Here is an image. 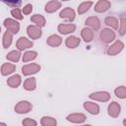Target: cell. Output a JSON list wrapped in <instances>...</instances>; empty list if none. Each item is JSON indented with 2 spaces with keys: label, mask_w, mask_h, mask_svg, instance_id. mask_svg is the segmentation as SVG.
<instances>
[{
  "label": "cell",
  "mask_w": 126,
  "mask_h": 126,
  "mask_svg": "<svg viewBox=\"0 0 126 126\" xmlns=\"http://www.w3.org/2000/svg\"><path fill=\"white\" fill-rule=\"evenodd\" d=\"M3 25L7 29V31H10L13 34L18 33L19 31H20V24L16 20H13V19H10V18L5 19L4 22H3Z\"/></svg>",
  "instance_id": "obj_1"
},
{
  "label": "cell",
  "mask_w": 126,
  "mask_h": 126,
  "mask_svg": "<svg viewBox=\"0 0 126 126\" xmlns=\"http://www.w3.org/2000/svg\"><path fill=\"white\" fill-rule=\"evenodd\" d=\"M65 44H66V46L69 47V48H76V47L80 44V38L77 37V36H74V35L68 36V37L66 38Z\"/></svg>",
  "instance_id": "obj_22"
},
{
  "label": "cell",
  "mask_w": 126,
  "mask_h": 126,
  "mask_svg": "<svg viewBox=\"0 0 126 126\" xmlns=\"http://www.w3.org/2000/svg\"><path fill=\"white\" fill-rule=\"evenodd\" d=\"M31 21L32 23L35 24V26H37L38 28H42L45 26V19L42 15H38V14H34L31 17Z\"/></svg>",
  "instance_id": "obj_21"
},
{
  "label": "cell",
  "mask_w": 126,
  "mask_h": 126,
  "mask_svg": "<svg viewBox=\"0 0 126 126\" xmlns=\"http://www.w3.org/2000/svg\"><path fill=\"white\" fill-rule=\"evenodd\" d=\"M108 114L111 116V117H117L119 114H120V110H121V106L118 102L116 101H112L109 105H108Z\"/></svg>",
  "instance_id": "obj_12"
},
{
  "label": "cell",
  "mask_w": 126,
  "mask_h": 126,
  "mask_svg": "<svg viewBox=\"0 0 126 126\" xmlns=\"http://www.w3.org/2000/svg\"><path fill=\"white\" fill-rule=\"evenodd\" d=\"M36 88V81L35 78H28L24 82V89L26 91H33Z\"/></svg>",
  "instance_id": "obj_24"
},
{
  "label": "cell",
  "mask_w": 126,
  "mask_h": 126,
  "mask_svg": "<svg viewBox=\"0 0 126 126\" xmlns=\"http://www.w3.org/2000/svg\"><path fill=\"white\" fill-rule=\"evenodd\" d=\"M81 35L86 42H91L94 38V31L90 28H84L81 32Z\"/></svg>",
  "instance_id": "obj_17"
},
{
  "label": "cell",
  "mask_w": 126,
  "mask_h": 126,
  "mask_svg": "<svg viewBox=\"0 0 126 126\" xmlns=\"http://www.w3.org/2000/svg\"><path fill=\"white\" fill-rule=\"evenodd\" d=\"M100 39L105 43H110L115 39V32L110 29H102L99 33Z\"/></svg>",
  "instance_id": "obj_4"
},
{
  "label": "cell",
  "mask_w": 126,
  "mask_h": 126,
  "mask_svg": "<svg viewBox=\"0 0 126 126\" xmlns=\"http://www.w3.org/2000/svg\"><path fill=\"white\" fill-rule=\"evenodd\" d=\"M59 17L62 18V19H65V20H67V21L72 22V21H74V19H75V11H74L72 8L67 7V8L63 9V10L60 12Z\"/></svg>",
  "instance_id": "obj_13"
},
{
  "label": "cell",
  "mask_w": 126,
  "mask_h": 126,
  "mask_svg": "<svg viewBox=\"0 0 126 126\" xmlns=\"http://www.w3.org/2000/svg\"><path fill=\"white\" fill-rule=\"evenodd\" d=\"M15 70H16V66L11 63H4L1 66V74L3 76H8V75L12 74Z\"/></svg>",
  "instance_id": "obj_20"
},
{
  "label": "cell",
  "mask_w": 126,
  "mask_h": 126,
  "mask_svg": "<svg viewBox=\"0 0 126 126\" xmlns=\"http://www.w3.org/2000/svg\"><path fill=\"white\" fill-rule=\"evenodd\" d=\"M119 34L124 35L126 33V18L120 19V25H119Z\"/></svg>",
  "instance_id": "obj_31"
},
{
  "label": "cell",
  "mask_w": 126,
  "mask_h": 126,
  "mask_svg": "<svg viewBox=\"0 0 126 126\" xmlns=\"http://www.w3.org/2000/svg\"><path fill=\"white\" fill-rule=\"evenodd\" d=\"M93 5V2L92 1H87V2H83L79 5L78 7V13L79 15H82V14H85L86 12L89 11V9L92 7Z\"/></svg>",
  "instance_id": "obj_28"
},
{
  "label": "cell",
  "mask_w": 126,
  "mask_h": 126,
  "mask_svg": "<svg viewBox=\"0 0 126 126\" xmlns=\"http://www.w3.org/2000/svg\"><path fill=\"white\" fill-rule=\"evenodd\" d=\"M123 48H124V43L120 40H116L107 48L106 53L109 56H114V55L118 54L119 52H121Z\"/></svg>",
  "instance_id": "obj_3"
},
{
  "label": "cell",
  "mask_w": 126,
  "mask_h": 126,
  "mask_svg": "<svg viewBox=\"0 0 126 126\" xmlns=\"http://www.w3.org/2000/svg\"><path fill=\"white\" fill-rule=\"evenodd\" d=\"M32 105L28 100H21L15 105V111L19 114L28 113L32 110Z\"/></svg>",
  "instance_id": "obj_2"
},
{
  "label": "cell",
  "mask_w": 126,
  "mask_h": 126,
  "mask_svg": "<svg viewBox=\"0 0 126 126\" xmlns=\"http://www.w3.org/2000/svg\"><path fill=\"white\" fill-rule=\"evenodd\" d=\"M57 30L62 34H68V33L75 32L76 26L74 24H59Z\"/></svg>",
  "instance_id": "obj_11"
},
{
  "label": "cell",
  "mask_w": 126,
  "mask_h": 126,
  "mask_svg": "<svg viewBox=\"0 0 126 126\" xmlns=\"http://www.w3.org/2000/svg\"><path fill=\"white\" fill-rule=\"evenodd\" d=\"M36 56H37V52L36 51H27L23 55V62L32 61V60L35 59Z\"/></svg>",
  "instance_id": "obj_29"
},
{
  "label": "cell",
  "mask_w": 126,
  "mask_h": 126,
  "mask_svg": "<svg viewBox=\"0 0 126 126\" xmlns=\"http://www.w3.org/2000/svg\"><path fill=\"white\" fill-rule=\"evenodd\" d=\"M40 70V66L38 64L35 63H32V64H28V65H24L22 67V73L24 76H30L32 74L37 73Z\"/></svg>",
  "instance_id": "obj_5"
},
{
  "label": "cell",
  "mask_w": 126,
  "mask_h": 126,
  "mask_svg": "<svg viewBox=\"0 0 126 126\" xmlns=\"http://www.w3.org/2000/svg\"><path fill=\"white\" fill-rule=\"evenodd\" d=\"M81 126H92V125H90V124H87V125H81Z\"/></svg>",
  "instance_id": "obj_38"
},
{
  "label": "cell",
  "mask_w": 126,
  "mask_h": 126,
  "mask_svg": "<svg viewBox=\"0 0 126 126\" xmlns=\"http://www.w3.org/2000/svg\"><path fill=\"white\" fill-rule=\"evenodd\" d=\"M12 39H13V33L10 31H6L3 34V39H2V45L4 48H8L11 43H12Z\"/></svg>",
  "instance_id": "obj_23"
},
{
  "label": "cell",
  "mask_w": 126,
  "mask_h": 126,
  "mask_svg": "<svg viewBox=\"0 0 126 126\" xmlns=\"http://www.w3.org/2000/svg\"><path fill=\"white\" fill-rule=\"evenodd\" d=\"M66 119H67L69 122L80 124V123L85 122L86 119H87V117H86V115L83 114V113H71V114H69V115L66 117Z\"/></svg>",
  "instance_id": "obj_9"
},
{
  "label": "cell",
  "mask_w": 126,
  "mask_h": 126,
  "mask_svg": "<svg viewBox=\"0 0 126 126\" xmlns=\"http://www.w3.org/2000/svg\"><path fill=\"white\" fill-rule=\"evenodd\" d=\"M114 94L119 98H126V87L120 86L114 90Z\"/></svg>",
  "instance_id": "obj_30"
},
{
  "label": "cell",
  "mask_w": 126,
  "mask_h": 126,
  "mask_svg": "<svg viewBox=\"0 0 126 126\" xmlns=\"http://www.w3.org/2000/svg\"><path fill=\"white\" fill-rule=\"evenodd\" d=\"M27 33L28 35L32 38V39H37L41 36L42 32L40 30V28H38L35 25H31L27 28Z\"/></svg>",
  "instance_id": "obj_6"
},
{
  "label": "cell",
  "mask_w": 126,
  "mask_h": 126,
  "mask_svg": "<svg viewBox=\"0 0 126 126\" xmlns=\"http://www.w3.org/2000/svg\"><path fill=\"white\" fill-rule=\"evenodd\" d=\"M84 108L88 112H90L91 114H94V115L99 113V106L96 103L92 102V101H86V102H84Z\"/></svg>",
  "instance_id": "obj_14"
},
{
  "label": "cell",
  "mask_w": 126,
  "mask_h": 126,
  "mask_svg": "<svg viewBox=\"0 0 126 126\" xmlns=\"http://www.w3.org/2000/svg\"><path fill=\"white\" fill-rule=\"evenodd\" d=\"M111 6V3L109 1L106 0H99L97 1V3L94 5V11L97 13H103L105 11H107Z\"/></svg>",
  "instance_id": "obj_10"
},
{
  "label": "cell",
  "mask_w": 126,
  "mask_h": 126,
  "mask_svg": "<svg viewBox=\"0 0 126 126\" xmlns=\"http://www.w3.org/2000/svg\"><path fill=\"white\" fill-rule=\"evenodd\" d=\"M86 25L89 26L90 28H92V30H94V31H97L100 27V21L97 17H90L86 20Z\"/></svg>",
  "instance_id": "obj_15"
},
{
  "label": "cell",
  "mask_w": 126,
  "mask_h": 126,
  "mask_svg": "<svg viewBox=\"0 0 126 126\" xmlns=\"http://www.w3.org/2000/svg\"><path fill=\"white\" fill-rule=\"evenodd\" d=\"M0 126H7V125H6L4 122H1V123H0Z\"/></svg>",
  "instance_id": "obj_36"
},
{
  "label": "cell",
  "mask_w": 126,
  "mask_h": 126,
  "mask_svg": "<svg viewBox=\"0 0 126 126\" xmlns=\"http://www.w3.org/2000/svg\"><path fill=\"white\" fill-rule=\"evenodd\" d=\"M89 96L92 99H94L97 101H103V102L110 99V94L107 92H95L91 94Z\"/></svg>",
  "instance_id": "obj_8"
},
{
  "label": "cell",
  "mask_w": 126,
  "mask_h": 126,
  "mask_svg": "<svg viewBox=\"0 0 126 126\" xmlns=\"http://www.w3.org/2000/svg\"><path fill=\"white\" fill-rule=\"evenodd\" d=\"M104 24L110 28H112L113 30H117L118 26L120 25L118 22V19L114 18V17H106L104 20Z\"/></svg>",
  "instance_id": "obj_25"
},
{
  "label": "cell",
  "mask_w": 126,
  "mask_h": 126,
  "mask_svg": "<svg viewBox=\"0 0 126 126\" xmlns=\"http://www.w3.org/2000/svg\"><path fill=\"white\" fill-rule=\"evenodd\" d=\"M61 42H62V38H61L59 35H57V34H52V35H50V36L47 38V40H46V43H47L49 46H52V47H57V46H59V45L61 44Z\"/></svg>",
  "instance_id": "obj_18"
},
{
  "label": "cell",
  "mask_w": 126,
  "mask_h": 126,
  "mask_svg": "<svg viewBox=\"0 0 126 126\" xmlns=\"http://www.w3.org/2000/svg\"><path fill=\"white\" fill-rule=\"evenodd\" d=\"M123 125H124V126H126V119H124V120H123Z\"/></svg>",
  "instance_id": "obj_37"
},
{
  "label": "cell",
  "mask_w": 126,
  "mask_h": 126,
  "mask_svg": "<svg viewBox=\"0 0 126 126\" xmlns=\"http://www.w3.org/2000/svg\"><path fill=\"white\" fill-rule=\"evenodd\" d=\"M21 82H22L21 76L18 75V74L13 75L12 77L8 78V80H7V84H8V86L11 87V88H18V87L20 86Z\"/></svg>",
  "instance_id": "obj_19"
},
{
  "label": "cell",
  "mask_w": 126,
  "mask_h": 126,
  "mask_svg": "<svg viewBox=\"0 0 126 126\" xmlns=\"http://www.w3.org/2000/svg\"><path fill=\"white\" fill-rule=\"evenodd\" d=\"M21 55L22 54H21L20 50H12L6 55V58H7V60L12 61V62H18L21 58Z\"/></svg>",
  "instance_id": "obj_26"
},
{
  "label": "cell",
  "mask_w": 126,
  "mask_h": 126,
  "mask_svg": "<svg viewBox=\"0 0 126 126\" xmlns=\"http://www.w3.org/2000/svg\"><path fill=\"white\" fill-rule=\"evenodd\" d=\"M22 11H23V13H24L25 15L31 14L32 11V4H27V5H25L24 8L22 9Z\"/></svg>",
  "instance_id": "obj_34"
},
{
  "label": "cell",
  "mask_w": 126,
  "mask_h": 126,
  "mask_svg": "<svg viewBox=\"0 0 126 126\" xmlns=\"http://www.w3.org/2000/svg\"><path fill=\"white\" fill-rule=\"evenodd\" d=\"M60 7H61V3L59 1L52 0V1L47 2V4L45 5V9L44 10H45L46 13H53V12L57 11Z\"/></svg>",
  "instance_id": "obj_16"
},
{
  "label": "cell",
  "mask_w": 126,
  "mask_h": 126,
  "mask_svg": "<svg viewBox=\"0 0 126 126\" xmlns=\"http://www.w3.org/2000/svg\"><path fill=\"white\" fill-rule=\"evenodd\" d=\"M4 3L5 4H7L8 6H14V9L15 8H18V6H20L21 4H22V2L21 1H4Z\"/></svg>",
  "instance_id": "obj_35"
},
{
  "label": "cell",
  "mask_w": 126,
  "mask_h": 126,
  "mask_svg": "<svg viewBox=\"0 0 126 126\" xmlns=\"http://www.w3.org/2000/svg\"><path fill=\"white\" fill-rule=\"evenodd\" d=\"M33 45L32 41H31L30 39H28L27 37L25 36H21L17 42H16V46L17 48L21 51V50H25V49H28V48H31L32 46Z\"/></svg>",
  "instance_id": "obj_7"
},
{
  "label": "cell",
  "mask_w": 126,
  "mask_h": 126,
  "mask_svg": "<svg viewBox=\"0 0 126 126\" xmlns=\"http://www.w3.org/2000/svg\"><path fill=\"white\" fill-rule=\"evenodd\" d=\"M37 123L35 120L32 118H25L23 120V126H36Z\"/></svg>",
  "instance_id": "obj_33"
},
{
  "label": "cell",
  "mask_w": 126,
  "mask_h": 126,
  "mask_svg": "<svg viewBox=\"0 0 126 126\" xmlns=\"http://www.w3.org/2000/svg\"><path fill=\"white\" fill-rule=\"evenodd\" d=\"M11 15L14 18H16L17 20H23V18H24L23 15H22V13H21V10L19 8H15V9L11 10Z\"/></svg>",
  "instance_id": "obj_32"
},
{
  "label": "cell",
  "mask_w": 126,
  "mask_h": 126,
  "mask_svg": "<svg viewBox=\"0 0 126 126\" xmlns=\"http://www.w3.org/2000/svg\"><path fill=\"white\" fill-rule=\"evenodd\" d=\"M40 124L42 126H56L57 121L55 118H53L51 116H43L40 120Z\"/></svg>",
  "instance_id": "obj_27"
}]
</instances>
